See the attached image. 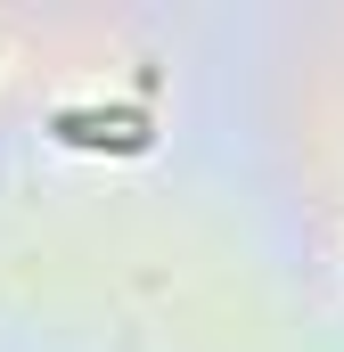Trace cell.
<instances>
[{
    "label": "cell",
    "mask_w": 344,
    "mask_h": 352,
    "mask_svg": "<svg viewBox=\"0 0 344 352\" xmlns=\"http://www.w3.org/2000/svg\"><path fill=\"white\" fill-rule=\"evenodd\" d=\"M50 131H58L66 148H115V156L156 148V115H148L140 98H123V107H58Z\"/></svg>",
    "instance_id": "6da1fadb"
}]
</instances>
